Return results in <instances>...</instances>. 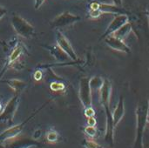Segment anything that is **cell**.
Returning a JSON list of instances; mask_svg holds the SVG:
<instances>
[{"instance_id":"cell-1","label":"cell","mask_w":149,"mask_h":148,"mask_svg":"<svg viewBox=\"0 0 149 148\" xmlns=\"http://www.w3.org/2000/svg\"><path fill=\"white\" fill-rule=\"evenodd\" d=\"M10 23L15 32L21 38L29 39L35 35V29L33 25L19 15L13 13L10 17Z\"/></svg>"},{"instance_id":"cell-2","label":"cell","mask_w":149,"mask_h":148,"mask_svg":"<svg viewBox=\"0 0 149 148\" xmlns=\"http://www.w3.org/2000/svg\"><path fill=\"white\" fill-rule=\"evenodd\" d=\"M25 51V47L24 45L20 43L19 41H17L16 43V44L14 45L13 49L11 50L10 53L9 54V56L6 58V61L2 68V70L0 71V79L3 78V76L4 75V73L10 69V68H14V65H17V61L19 60V58L22 57V55L24 54V52Z\"/></svg>"},{"instance_id":"cell-3","label":"cell","mask_w":149,"mask_h":148,"mask_svg":"<svg viewBox=\"0 0 149 148\" xmlns=\"http://www.w3.org/2000/svg\"><path fill=\"white\" fill-rule=\"evenodd\" d=\"M81 19V17L78 15L72 14L69 11H64L55 17L52 22H51V26L52 28H65L68 26H71L74 24L75 23L79 22Z\"/></svg>"},{"instance_id":"cell-4","label":"cell","mask_w":149,"mask_h":148,"mask_svg":"<svg viewBox=\"0 0 149 148\" xmlns=\"http://www.w3.org/2000/svg\"><path fill=\"white\" fill-rule=\"evenodd\" d=\"M56 44L60 47L61 50H63L72 61H77L78 60V56L73 50L70 41L67 39V38L60 31H56Z\"/></svg>"},{"instance_id":"cell-5","label":"cell","mask_w":149,"mask_h":148,"mask_svg":"<svg viewBox=\"0 0 149 148\" xmlns=\"http://www.w3.org/2000/svg\"><path fill=\"white\" fill-rule=\"evenodd\" d=\"M90 79L84 77L79 80V98L83 105L86 107L91 106L92 104V94H91Z\"/></svg>"},{"instance_id":"cell-6","label":"cell","mask_w":149,"mask_h":148,"mask_svg":"<svg viewBox=\"0 0 149 148\" xmlns=\"http://www.w3.org/2000/svg\"><path fill=\"white\" fill-rule=\"evenodd\" d=\"M105 38V42L106 44L112 48L113 50L118 51H121L124 53H130L131 52V49L129 48V46L124 42V40L116 38L113 35H109Z\"/></svg>"},{"instance_id":"cell-7","label":"cell","mask_w":149,"mask_h":148,"mask_svg":"<svg viewBox=\"0 0 149 148\" xmlns=\"http://www.w3.org/2000/svg\"><path fill=\"white\" fill-rule=\"evenodd\" d=\"M128 22V16L127 14H118L112 20L110 24L107 26L106 32L104 33L102 38H106L109 35H112L118 29H120L123 24Z\"/></svg>"},{"instance_id":"cell-8","label":"cell","mask_w":149,"mask_h":148,"mask_svg":"<svg viewBox=\"0 0 149 148\" xmlns=\"http://www.w3.org/2000/svg\"><path fill=\"white\" fill-rule=\"evenodd\" d=\"M44 47H45L50 51L51 55L58 62H60L63 64H69V61L72 60L69 58V56L63 50H61L60 47L57 44H52V45H44Z\"/></svg>"},{"instance_id":"cell-9","label":"cell","mask_w":149,"mask_h":148,"mask_svg":"<svg viewBox=\"0 0 149 148\" xmlns=\"http://www.w3.org/2000/svg\"><path fill=\"white\" fill-rule=\"evenodd\" d=\"M99 10L101 13H111V14H126L125 10L122 6H118L114 3H104L99 2Z\"/></svg>"},{"instance_id":"cell-10","label":"cell","mask_w":149,"mask_h":148,"mask_svg":"<svg viewBox=\"0 0 149 148\" xmlns=\"http://www.w3.org/2000/svg\"><path fill=\"white\" fill-rule=\"evenodd\" d=\"M100 99L102 103L104 104V106H107L109 103V99H110V96L112 92V84L109 79H104L103 85L100 87Z\"/></svg>"},{"instance_id":"cell-11","label":"cell","mask_w":149,"mask_h":148,"mask_svg":"<svg viewBox=\"0 0 149 148\" xmlns=\"http://www.w3.org/2000/svg\"><path fill=\"white\" fill-rule=\"evenodd\" d=\"M131 31H132V24L129 22H127L125 24H123L120 29H118L115 32H113L112 35L124 40L129 35Z\"/></svg>"},{"instance_id":"cell-12","label":"cell","mask_w":149,"mask_h":148,"mask_svg":"<svg viewBox=\"0 0 149 148\" xmlns=\"http://www.w3.org/2000/svg\"><path fill=\"white\" fill-rule=\"evenodd\" d=\"M5 82L17 93L19 92H21L25 86H26V83L20 80V79H7L5 80Z\"/></svg>"},{"instance_id":"cell-13","label":"cell","mask_w":149,"mask_h":148,"mask_svg":"<svg viewBox=\"0 0 149 148\" xmlns=\"http://www.w3.org/2000/svg\"><path fill=\"white\" fill-rule=\"evenodd\" d=\"M123 114H124V99L123 98H120L113 113V120H114L115 124H117L121 120V118L123 117Z\"/></svg>"},{"instance_id":"cell-14","label":"cell","mask_w":149,"mask_h":148,"mask_svg":"<svg viewBox=\"0 0 149 148\" xmlns=\"http://www.w3.org/2000/svg\"><path fill=\"white\" fill-rule=\"evenodd\" d=\"M104 82V79L100 77H93L92 79H90V86H91V90H97V89H100V87L102 86Z\"/></svg>"},{"instance_id":"cell-15","label":"cell","mask_w":149,"mask_h":148,"mask_svg":"<svg viewBox=\"0 0 149 148\" xmlns=\"http://www.w3.org/2000/svg\"><path fill=\"white\" fill-rule=\"evenodd\" d=\"M50 88L51 90L54 91V92H58V91H62L65 89V85L62 83H58V82H52L50 85Z\"/></svg>"},{"instance_id":"cell-16","label":"cell","mask_w":149,"mask_h":148,"mask_svg":"<svg viewBox=\"0 0 149 148\" xmlns=\"http://www.w3.org/2000/svg\"><path fill=\"white\" fill-rule=\"evenodd\" d=\"M102 13L100 12V10H89V17L91 18H98L99 17H100Z\"/></svg>"},{"instance_id":"cell-17","label":"cell","mask_w":149,"mask_h":148,"mask_svg":"<svg viewBox=\"0 0 149 148\" xmlns=\"http://www.w3.org/2000/svg\"><path fill=\"white\" fill-rule=\"evenodd\" d=\"M33 77H34V79H35V80L38 81V80H40V79H42V77H43V72H42L40 70L36 71L35 73H34V75H33Z\"/></svg>"},{"instance_id":"cell-18","label":"cell","mask_w":149,"mask_h":148,"mask_svg":"<svg viewBox=\"0 0 149 148\" xmlns=\"http://www.w3.org/2000/svg\"><path fill=\"white\" fill-rule=\"evenodd\" d=\"M86 115L88 116V117H92V116L94 115V111L89 106V107H87V109L86 110Z\"/></svg>"},{"instance_id":"cell-19","label":"cell","mask_w":149,"mask_h":148,"mask_svg":"<svg viewBox=\"0 0 149 148\" xmlns=\"http://www.w3.org/2000/svg\"><path fill=\"white\" fill-rule=\"evenodd\" d=\"M6 13H7L6 8H4L3 6H0V19H2L5 16Z\"/></svg>"},{"instance_id":"cell-20","label":"cell","mask_w":149,"mask_h":148,"mask_svg":"<svg viewBox=\"0 0 149 148\" xmlns=\"http://www.w3.org/2000/svg\"><path fill=\"white\" fill-rule=\"evenodd\" d=\"M45 0H35V9H39L44 3Z\"/></svg>"},{"instance_id":"cell-21","label":"cell","mask_w":149,"mask_h":148,"mask_svg":"<svg viewBox=\"0 0 149 148\" xmlns=\"http://www.w3.org/2000/svg\"><path fill=\"white\" fill-rule=\"evenodd\" d=\"M113 3L118 6H122V0H112Z\"/></svg>"},{"instance_id":"cell-22","label":"cell","mask_w":149,"mask_h":148,"mask_svg":"<svg viewBox=\"0 0 149 148\" xmlns=\"http://www.w3.org/2000/svg\"><path fill=\"white\" fill-rule=\"evenodd\" d=\"M0 44H1V45H3V46H6V44H5V43H3V42H0Z\"/></svg>"},{"instance_id":"cell-23","label":"cell","mask_w":149,"mask_h":148,"mask_svg":"<svg viewBox=\"0 0 149 148\" xmlns=\"http://www.w3.org/2000/svg\"><path fill=\"white\" fill-rule=\"evenodd\" d=\"M148 16H149V5L148 6Z\"/></svg>"},{"instance_id":"cell-24","label":"cell","mask_w":149,"mask_h":148,"mask_svg":"<svg viewBox=\"0 0 149 148\" xmlns=\"http://www.w3.org/2000/svg\"><path fill=\"white\" fill-rule=\"evenodd\" d=\"M148 121H149V117H148Z\"/></svg>"},{"instance_id":"cell-25","label":"cell","mask_w":149,"mask_h":148,"mask_svg":"<svg viewBox=\"0 0 149 148\" xmlns=\"http://www.w3.org/2000/svg\"><path fill=\"white\" fill-rule=\"evenodd\" d=\"M0 42H3V41H2V40H0Z\"/></svg>"}]
</instances>
